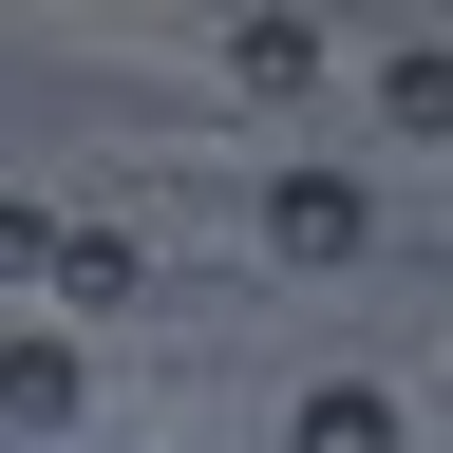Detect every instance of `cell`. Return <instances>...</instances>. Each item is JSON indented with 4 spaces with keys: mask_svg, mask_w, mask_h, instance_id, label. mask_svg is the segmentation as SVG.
Instances as JSON below:
<instances>
[{
    "mask_svg": "<svg viewBox=\"0 0 453 453\" xmlns=\"http://www.w3.org/2000/svg\"><path fill=\"white\" fill-rule=\"evenodd\" d=\"M265 246L283 265H359V170H283V189H265Z\"/></svg>",
    "mask_w": 453,
    "mask_h": 453,
    "instance_id": "6da1fadb",
    "label": "cell"
},
{
    "mask_svg": "<svg viewBox=\"0 0 453 453\" xmlns=\"http://www.w3.org/2000/svg\"><path fill=\"white\" fill-rule=\"evenodd\" d=\"M57 303H76V321H133L151 303V246H133V226H57Z\"/></svg>",
    "mask_w": 453,
    "mask_h": 453,
    "instance_id": "7a4b0ae2",
    "label": "cell"
},
{
    "mask_svg": "<svg viewBox=\"0 0 453 453\" xmlns=\"http://www.w3.org/2000/svg\"><path fill=\"white\" fill-rule=\"evenodd\" d=\"M226 76L246 95H321V19H226Z\"/></svg>",
    "mask_w": 453,
    "mask_h": 453,
    "instance_id": "3957f363",
    "label": "cell"
},
{
    "mask_svg": "<svg viewBox=\"0 0 453 453\" xmlns=\"http://www.w3.org/2000/svg\"><path fill=\"white\" fill-rule=\"evenodd\" d=\"M378 113H396L416 151H453V57H434V38H396V57H378Z\"/></svg>",
    "mask_w": 453,
    "mask_h": 453,
    "instance_id": "277c9868",
    "label": "cell"
},
{
    "mask_svg": "<svg viewBox=\"0 0 453 453\" xmlns=\"http://www.w3.org/2000/svg\"><path fill=\"white\" fill-rule=\"evenodd\" d=\"M303 453H416V434H396L378 378H321V396H303Z\"/></svg>",
    "mask_w": 453,
    "mask_h": 453,
    "instance_id": "5b68a950",
    "label": "cell"
},
{
    "mask_svg": "<svg viewBox=\"0 0 453 453\" xmlns=\"http://www.w3.org/2000/svg\"><path fill=\"white\" fill-rule=\"evenodd\" d=\"M0 416H19V434L76 416V340H0Z\"/></svg>",
    "mask_w": 453,
    "mask_h": 453,
    "instance_id": "8992f818",
    "label": "cell"
},
{
    "mask_svg": "<svg viewBox=\"0 0 453 453\" xmlns=\"http://www.w3.org/2000/svg\"><path fill=\"white\" fill-rule=\"evenodd\" d=\"M0 283H57V208H0Z\"/></svg>",
    "mask_w": 453,
    "mask_h": 453,
    "instance_id": "52a82bcc",
    "label": "cell"
}]
</instances>
